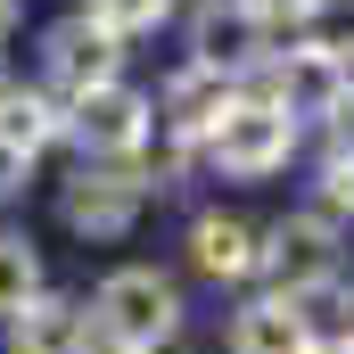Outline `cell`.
Wrapping results in <instances>:
<instances>
[{"instance_id":"1","label":"cell","mask_w":354,"mask_h":354,"mask_svg":"<svg viewBox=\"0 0 354 354\" xmlns=\"http://www.w3.org/2000/svg\"><path fill=\"white\" fill-rule=\"evenodd\" d=\"M83 313H91V338H99V346L157 354L181 330V288L165 280V272L132 264V272H107V280H99V305H83Z\"/></svg>"},{"instance_id":"2","label":"cell","mask_w":354,"mask_h":354,"mask_svg":"<svg viewBox=\"0 0 354 354\" xmlns=\"http://www.w3.org/2000/svg\"><path fill=\"white\" fill-rule=\"evenodd\" d=\"M206 149L223 157V174H280L288 165V149H297V115H280L264 91H248V99H231L223 107V124L206 132Z\"/></svg>"},{"instance_id":"3","label":"cell","mask_w":354,"mask_h":354,"mask_svg":"<svg viewBox=\"0 0 354 354\" xmlns=\"http://www.w3.org/2000/svg\"><path fill=\"white\" fill-rule=\"evenodd\" d=\"M256 272H272V297H288V305H305L313 288H330V272H338V231H330V214H288V223H272V239L256 248Z\"/></svg>"},{"instance_id":"4","label":"cell","mask_w":354,"mask_h":354,"mask_svg":"<svg viewBox=\"0 0 354 354\" xmlns=\"http://www.w3.org/2000/svg\"><path fill=\"white\" fill-rule=\"evenodd\" d=\"M66 132L83 140L91 157H132V149H149V132H157V107H149L140 91H124V83H99V91H83V99H75Z\"/></svg>"},{"instance_id":"5","label":"cell","mask_w":354,"mask_h":354,"mask_svg":"<svg viewBox=\"0 0 354 354\" xmlns=\"http://www.w3.org/2000/svg\"><path fill=\"white\" fill-rule=\"evenodd\" d=\"M140 198H149V181L140 174H75L66 181V223L83 231V239H124L132 231V214H140Z\"/></svg>"},{"instance_id":"6","label":"cell","mask_w":354,"mask_h":354,"mask_svg":"<svg viewBox=\"0 0 354 354\" xmlns=\"http://www.w3.org/2000/svg\"><path fill=\"white\" fill-rule=\"evenodd\" d=\"M189 50H198V75H248L256 66V50H264V25L239 8V0H223V8H198V25H189Z\"/></svg>"},{"instance_id":"7","label":"cell","mask_w":354,"mask_h":354,"mask_svg":"<svg viewBox=\"0 0 354 354\" xmlns=\"http://www.w3.org/2000/svg\"><path fill=\"white\" fill-rule=\"evenodd\" d=\"M346 66L338 58H322V50H288V66H280V91H264L280 115H338L346 107Z\"/></svg>"},{"instance_id":"8","label":"cell","mask_w":354,"mask_h":354,"mask_svg":"<svg viewBox=\"0 0 354 354\" xmlns=\"http://www.w3.org/2000/svg\"><path fill=\"white\" fill-rule=\"evenodd\" d=\"M115 58H124V50H115V41H107L99 25H83V17L50 33V83L66 91V99H83V91L115 83Z\"/></svg>"},{"instance_id":"9","label":"cell","mask_w":354,"mask_h":354,"mask_svg":"<svg viewBox=\"0 0 354 354\" xmlns=\"http://www.w3.org/2000/svg\"><path fill=\"white\" fill-rule=\"evenodd\" d=\"M8 354H91V313L75 297H33L8 322Z\"/></svg>"},{"instance_id":"10","label":"cell","mask_w":354,"mask_h":354,"mask_svg":"<svg viewBox=\"0 0 354 354\" xmlns=\"http://www.w3.org/2000/svg\"><path fill=\"white\" fill-rule=\"evenodd\" d=\"M231 354H313V313L288 297H256L231 322Z\"/></svg>"},{"instance_id":"11","label":"cell","mask_w":354,"mask_h":354,"mask_svg":"<svg viewBox=\"0 0 354 354\" xmlns=\"http://www.w3.org/2000/svg\"><path fill=\"white\" fill-rule=\"evenodd\" d=\"M231 99H239V91L223 83V75H198V66H189V75L165 83V132H174V140H206Z\"/></svg>"},{"instance_id":"12","label":"cell","mask_w":354,"mask_h":354,"mask_svg":"<svg viewBox=\"0 0 354 354\" xmlns=\"http://www.w3.org/2000/svg\"><path fill=\"white\" fill-rule=\"evenodd\" d=\"M189 256H198V272H214V280H248L256 272V231L239 214H206L189 231Z\"/></svg>"},{"instance_id":"13","label":"cell","mask_w":354,"mask_h":354,"mask_svg":"<svg viewBox=\"0 0 354 354\" xmlns=\"http://www.w3.org/2000/svg\"><path fill=\"white\" fill-rule=\"evenodd\" d=\"M50 132H58V107H50L41 91H0V149H8L17 165H33V157L50 149Z\"/></svg>"},{"instance_id":"14","label":"cell","mask_w":354,"mask_h":354,"mask_svg":"<svg viewBox=\"0 0 354 354\" xmlns=\"http://www.w3.org/2000/svg\"><path fill=\"white\" fill-rule=\"evenodd\" d=\"M33 297H41V264H33V248H25L17 231H0V313L17 322Z\"/></svg>"},{"instance_id":"15","label":"cell","mask_w":354,"mask_h":354,"mask_svg":"<svg viewBox=\"0 0 354 354\" xmlns=\"http://www.w3.org/2000/svg\"><path fill=\"white\" fill-rule=\"evenodd\" d=\"M305 50H322V58H354V0H313L305 8Z\"/></svg>"},{"instance_id":"16","label":"cell","mask_w":354,"mask_h":354,"mask_svg":"<svg viewBox=\"0 0 354 354\" xmlns=\"http://www.w3.org/2000/svg\"><path fill=\"white\" fill-rule=\"evenodd\" d=\"M165 8H174V0H91V8H83V25H99L107 41H132V33L165 25Z\"/></svg>"},{"instance_id":"17","label":"cell","mask_w":354,"mask_h":354,"mask_svg":"<svg viewBox=\"0 0 354 354\" xmlns=\"http://www.w3.org/2000/svg\"><path fill=\"white\" fill-rule=\"evenodd\" d=\"M330 124H338V149H330V165H322V189H330V206H354V91H346V107H338Z\"/></svg>"},{"instance_id":"18","label":"cell","mask_w":354,"mask_h":354,"mask_svg":"<svg viewBox=\"0 0 354 354\" xmlns=\"http://www.w3.org/2000/svg\"><path fill=\"white\" fill-rule=\"evenodd\" d=\"M239 8L272 33V25H305V8H313V0H239Z\"/></svg>"},{"instance_id":"19","label":"cell","mask_w":354,"mask_h":354,"mask_svg":"<svg viewBox=\"0 0 354 354\" xmlns=\"http://www.w3.org/2000/svg\"><path fill=\"white\" fill-rule=\"evenodd\" d=\"M17 181H25V165H17V157L0 149V189H17Z\"/></svg>"},{"instance_id":"20","label":"cell","mask_w":354,"mask_h":354,"mask_svg":"<svg viewBox=\"0 0 354 354\" xmlns=\"http://www.w3.org/2000/svg\"><path fill=\"white\" fill-rule=\"evenodd\" d=\"M338 346H354V288H346V338H338Z\"/></svg>"},{"instance_id":"21","label":"cell","mask_w":354,"mask_h":354,"mask_svg":"<svg viewBox=\"0 0 354 354\" xmlns=\"http://www.w3.org/2000/svg\"><path fill=\"white\" fill-rule=\"evenodd\" d=\"M8 25H17V0H0V33H8Z\"/></svg>"},{"instance_id":"22","label":"cell","mask_w":354,"mask_h":354,"mask_svg":"<svg viewBox=\"0 0 354 354\" xmlns=\"http://www.w3.org/2000/svg\"><path fill=\"white\" fill-rule=\"evenodd\" d=\"M313 354H354V346H313Z\"/></svg>"},{"instance_id":"23","label":"cell","mask_w":354,"mask_h":354,"mask_svg":"<svg viewBox=\"0 0 354 354\" xmlns=\"http://www.w3.org/2000/svg\"><path fill=\"white\" fill-rule=\"evenodd\" d=\"M91 354H115V346H91Z\"/></svg>"}]
</instances>
